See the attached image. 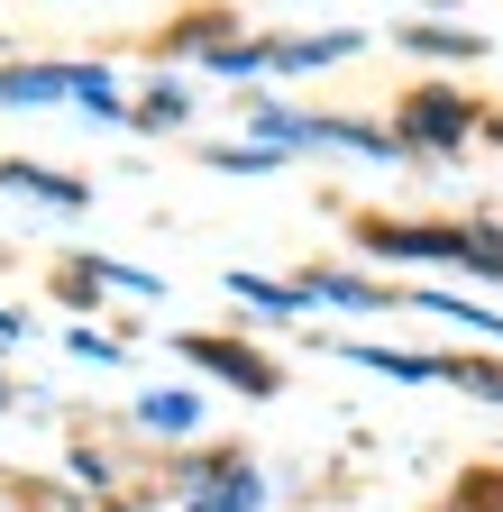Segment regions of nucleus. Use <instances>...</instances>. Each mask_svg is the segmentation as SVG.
<instances>
[{
  "label": "nucleus",
  "mask_w": 503,
  "mask_h": 512,
  "mask_svg": "<svg viewBox=\"0 0 503 512\" xmlns=\"http://www.w3.org/2000/svg\"><path fill=\"white\" fill-rule=\"evenodd\" d=\"M202 394H193V384H147V394L129 403V421L147 430V439H202Z\"/></svg>",
  "instance_id": "6"
},
{
  "label": "nucleus",
  "mask_w": 503,
  "mask_h": 512,
  "mask_svg": "<svg viewBox=\"0 0 503 512\" xmlns=\"http://www.w3.org/2000/svg\"><path fill=\"white\" fill-rule=\"evenodd\" d=\"M439 320H458V330H476V339H503V311L494 302H467V293H421Z\"/></svg>",
  "instance_id": "12"
},
{
  "label": "nucleus",
  "mask_w": 503,
  "mask_h": 512,
  "mask_svg": "<svg viewBox=\"0 0 503 512\" xmlns=\"http://www.w3.org/2000/svg\"><path fill=\"white\" fill-rule=\"evenodd\" d=\"M10 403H19V394H10V375H0V412H10Z\"/></svg>",
  "instance_id": "21"
},
{
  "label": "nucleus",
  "mask_w": 503,
  "mask_h": 512,
  "mask_svg": "<svg viewBox=\"0 0 503 512\" xmlns=\"http://www.w3.org/2000/svg\"><path fill=\"white\" fill-rule=\"evenodd\" d=\"M302 293H311V311H394V284H366V275H339V266H321V275H302Z\"/></svg>",
  "instance_id": "8"
},
{
  "label": "nucleus",
  "mask_w": 503,
  "mask_h": 512,
  "mask_svg": "<svg viewBox=\"0 0 503 512\" xmlns=\"http://www.w3.org/2000/svg\"><path fill=\"white\" fill-rule=\"evenodd\" d=\"M412 46L421 55H485V37H467V28H412Z\"/></svg>",
  "instance_id": "16"
},
{
  "label": "nucleus",
  "mask_w": 503,
  "mask_h": 512,
  "mask_svg": "<svg viewBox=\"0 0 503 512\" xmlns=\"http://www.w3.org/2000/svg\"><path fill=\"white\" fill-rule=\"evenodd\" d=\"M394 138H403V147H467V138H476V110H467L458 92H412V110H403Z\"/></svg>",
  "instance_id": "5"
},
{
  "label": "nucleus",
  "mask_w": 503,
  "mask_h": 512,
  "mask_svg": "<svg viewBox=\"0 0 503 512\" xmlns=\"http://www.w3.org/2000/svg\"><path fill=\"white\" fill-rule=\"evenodd\" d=\"M229 302L266 311V320H302V311H311V293H302V284H275V275H247V266H229Z\"/></svg>",
  "instance_id": "10"
},
{
  "label": "nucleus",
  "mask_w": 503,
  "mask_h": 512,
  "mask_svg": "<svg viewBox=\"0 0 503 512\" xmlns=\"http://www.w3.org/2000/svg\"><path fill=\"white\" fill-rule=\"evenodd\" d=\"M74 485H83V494H110V503H119V476H110V458H101V448H74Z\"/></svg>",
  "instance_id": "17"
},
{
  "label": "nucleus",
  "mask_w": 503,
  "mask_h": 512,
  "mask_svg": "<svg viewBox=\"0 0 503 512\" xmlns=\"http://www.w3.org/2000/svg\"><path fill=\"white\" fill-rule=\"evenodd\" d=\"M348 366L366 375H394V384H449V357H421V348H375V339H339Z\"/></svg>",
  "instance_id": "7"
},
{
  "label": "nucleus",
  "mask_w": 503,
  "mask_h": 512,
  "mask_svg": "<svg viewBox=\"0 0 503 512\" xmlns=\"http://www.w3.org/2000/svg\"><path fill=\"white\" fill-rule=\"evenodd\" d=\"M165 503L174 512H275V476L247 448H183L165 476Z\"/></svg>",
  "instance_id": "2"
},
{
  "label": "nucleus",
  "mask_w": 503,
  "mask_h": 512,
  "mask_svg": "<svg viewBox=\"0 0 503 512\" xmlns=\"http://www.w3.org/2000/svg\"><path fill=\"white\" fill-rule=\"evenodd\" d=\"M0 183H10V192H28V202H55V211H83V202H92V183L55 174V165H28V156H10V165H0Z\"/></svg>",
  "instance_id": "9"
},
{
  "label": "nucleus",
  "mask_w": 503,
  "mask_h": 512,
  "mask_svg": "<svg viewBox=\"0 0 503 512\" xmlns=\"http://www.w3.org/2000/svg\"><path fill=\"white\" fill-rule=\"evenodd\" d=\"M74 101L92 119H138V101H119L110 64H0V110H46Z\"/></svg>",
  "instance_id": "3"
},
{
  "label": "nucleus",
  "mask_w": 503,
  "mask_h": 512,
  "mask_svg": "<svg viewBox=\"0 0 503 512\" xmlns=\"http://www.w3.org/2000/svg\"><path fill=\"white\" fill-rule=\"evenodd\" d=\"M19 339H28V320H19L10 302H0V348H19Z\"/></svg>",
  "instance_id": "19"
},
{
  "label": "nucleus",
  "mask_w": 503,
  "mask_h": 512,
  "mask_svg": "<svg viewBox=\"0 0 503 512\" xmlns=\"http://www.w3.org/2000/svg\"><path fill=\"white\" fill-rule=\"evenodd\" d=\"M211 165H220V174H275V165H284V147L247 138V147H211Z\"/></svg>",
  "instance_id": "14"
},
{
  "label": "nucleus",
  "mask_w": 503,
  "mask_h": 512,
  "mask_svg": "<svg viewBox=\"0 0 503 512\" xmlns=\"http://www.w3.org/2000/svg\"><path fill=\"white\" fill-rule=\"evenodd\" d=\"M183 357H193L202 375H220L229 394H247V403H266V394H284V375H275V357H257V348H238V339H174Z\"/></svg>",
  "instance_id": "4"
},
{
  "label": "nucleus",
  "mask_w": 503,
  "mask_h": 512,
  "mask_svg": "<svg viewBox=\"0 0 503 512\" xmlns=\"http://www.w3.org/2000/svg\"><path fill=\"white\" fill-rule=\"evenodd\" d=\"M366 256H385V266H458V275L503 284V229H485V220H467V229H430V220H366Z\"/></svg>",
  "instance_id": "1"
},
{
  "label": "nucleus",
  "mask_w": 503,
  "mask_h": 512,
  "mask_svg": "<svg viewBox=\"0 0 503 512\" xmlns=\"http://www.w3.org/2000/svg\"><path fill=\"white\" fill-rule=\"evenodd\" d=\"M339 55H357V37H348V28H330V37H284V46H275V74H302V64H339Z\"/></svg>",
  "instance_id": "11"
},
{
  "label": "nucleus",
  "mask_w": 503,
  "mask_h": 512,
  "mask_svg": "<svg viewBox=\"0 0 503 512\" xmlns=\"http://www.w3.org/2000/svg\"><path fill=\"white\" fill-rule=\"evenodd\" d=\"M65 348H74L83 366H119V357H129V348L110 339V330H65Z\"/></svg>",
  "instance_id": "18"
},
{
  "label": "nucleus",
  "mask_w": 503,
  "mask_h": 512,
  "mask_svg": "<svg viewBox=\"0 0 503 512\" xmlns=\"http://www.w3.org/2000/svg\"><path fill=\"white\" fill-rule=\"evenodd\" d=\"M110 512H174V503H165V494H156V503H147V494H119Z\"/></svg>",
  "instance_id": "20"
},
{
  "label": "nucleus",
  "mask_w": 503,
  "mask_h": 512,
  "mask_svg": "<svg viewBox=\"0 0 503 512\" xmlns=\"http://www.w3.org/2000/svg\"><path fill=\"white\" fill-rule=\"evenodd\" d=\"M183 119H193V92H183V83H156L138 101V128H183Z\"/></svg>",
  "instance_id": "13"
},
{
  "label": "nucleus",
  "mask_w": 503,
  "mask_h": 512,
  "mask_svg": "<svg viewBox=\"0 0 503 512\" xmlns=\"http://www.w3.org/2000/svg\"><path fill=\"white\" fill-rule=\"evenodd\" d=\"M449 384H467V394L503 403V357H449Z\"/></svg>",
  "instance_id": "15"
}]
</instances>
